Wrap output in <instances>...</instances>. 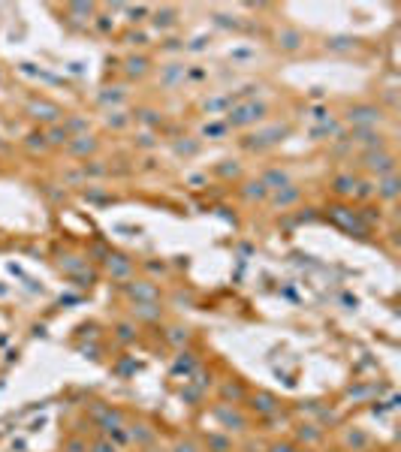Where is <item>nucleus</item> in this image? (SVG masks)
Returning a JSON list of instances; mask_svg holds the SVG:
<instances>
[{
  "label": "nucleus",
  "mask_w": 401,
  "mask_h": 452,
  "mask_svg": "<svg viewBox=\"0 0 401 452\" xmlns=\"http://www.w3.org/2000/svg\"><path fill=\"white\" fill-rule=\"evenodd\" d=\"M96 452H115V449H112V446H106V443H100V446H96Z\"/></svg>",
  "instance_id": "nucleus-29"
},
{
  "label": "nucleus",
  "mask_w": 401,
  "mask_h": 452,
  "mask_svg": "<svg viewBox=\"0 0 401 452\" xmlns=\"http://www.w3.org/2000/svg\"><path fill=\"white\" fill-rule=\"evenodd\" d=\"M266 115V106L262 103H244V106H236L229 112V124L232 127H244V124H254Z\"/></svg>",
  "instance_id": "nucleus-1"
},
{
  "label": "nucleus",
  "mask_w": 401,
  "mask_h": 452,
  "mask_svg": "<svg viewBox=\"0 0 401 452\" xmlns=\"http://www.w3.org/2000/svg\"><path fill=\"white\" fill-rule=\"evenodd\" d=\"M178 76H184V66H178V63H172V66H169V70H166V76H163V81H166V85H172V81H175Z\"/></svg>",
  "instance_id": "nucleus-15"
},
{
  "label": "nucleus",
  "mask_w": 401,
  "mask_h": 452,
  "mask_svg": "<svg viewBox=\"0 0 401 452\" xmlns=\"http://www.w3.org/2000/svg\"><path fill=\"white\" fill-rule=\"evenodd\" d=\"M133 296H142V298H154V290H148V286H133Z\"/></svg>",
  "instance_id": "nucleus-21"
},
{
  "label": "nucleus",
  "mask_w": 401,
  "mask_h": 452,
  "mask_svg": "<svg viewBox=\"0 0 401 452\" xmlns=\"http://www.w3.org/2000/svg\"><path fill=\"white\" fill-rule=\"evenodd\" d=\"M139 118L145 121V124H157V115H154V112H142Z\"/></svg>",
  "instance_id": "nucleus-26"
},
{
  "label": "nucleus",
  "mask_w": 401,
  "mask_h": 452,
  "mask_svg": "<svg viewBox=\"0 0 401 452\" xmlns=\"http://www.w3.org/2000/svg\"><path fill=\"white\" fill-rule=\"evenodd\" d=\"M46 139H48L51 145H64V142H70V130H66V127H54Z\"/></svg>",
  "instance_id": "nucleus-12"
},
{
  "label": "nucleus",
  "mask_w": 401,
  "mask_h": 452,
  "mask_svg": "<svg viewBox=\"0 0 401 452\" xmlns=\"http://www.w3.org/2000/svg\"><path fill=\"white\" fill-rule=\"evenodd\" d=\"M335 190H338V193H350V190H353V178H347V175H341L338 181H335Z\"/></svg>",
  "instance_id": "nucleus-16"
},
{
  "label": "nucleus",
  "mask_w": 401,
  "mask_h": 452,
  "mask_svg": "<svg viewBox=\"0 0 401 452\" xmlns=\"http://www.w3.org/2000/svg\"><path fill=\"white\" fill-rule=\"evenodd\" d=\"M232 100L229 97H220V100H211V103H205V109H209V112H217V109H226Z\"/></svg>",
  "instance_id": "nucleus-18"
},
{
  "label": "nucleus",
  "mask_w": 401,
  "mask_h": 452,
  "mask_svg": "<svg viewBox=\"0 0 401 452\" xmlns=\"http://www.w3.org/2000/svg\"><path fill=\"white\" fill-rule=\"evenodd\" d=\"M296 199H299V190H296V187H289V184L281 187V190H278V196H274V202H278V205H289V202H296Z\"/></svg>",
  "instance_id": "nucleus-8"
},
{
  "label": "nucleus",
  "mask_w": 401,
  "mask_h": 452,
  "mask_svg": "<svg viewBox=\"0 0 401 452\" xmlns=\"http://www.w3.org/2000/svg\"><path fill=\"white\" fill-rule=\"evenodd\" d=\"M109 124H112V127H124V124H127V118H121V112H115V118L109 115Z\"/></svg>",
  "instance_id": "nucleus-24"
},
{
  "label": "nucleus",
  "mask_w": 401,
  "mask_h": 452,
  "mask_svg": "<svg viewBox=\"0 0 401 452\" xmlns=\"http://www.w3.org/2000/svg\"><path fill=\"white\" fill-rule=\"evenodd\" d=\"M94 148H96V139H94V136H79V142L70 145L73 154H91Z\"/></svg>",
  "instance_id": "nucleus-7"
},
{
  "label": "nucleus",
  "mask_w": 401,
  "mask_h": 452,
  "mask_svg": "<svg viewBox=\"0 0 401 452\" xmlns=\"http://www.w3.org/2000/svg\"><path fill=\"white\" fill-rule=\"evenodd\" d=\"M70 130H85V121H81V118H73V121H70Z\"/></svg>",
  "instance_id": "nucleus-27"
},
{
  "label": "nucleus",
  "mask_w": 401,
  "mask_h": 452,
  "mask_svg": "<svg viewBox=\"0 0 401 452\" xmlns=\"http://www.w3.org/2000/svg\"><path fill=\"white\" fill-rule=\"evenodd\" d=\"M350 139L359 145H368V148H383V136H374L368 130H356V136H350Z\"/></svg>",
  "instance_id": "nucleus-6"
},
{
  "label": "nucleus",
  "mask_w": 401,
  "mask_h": 452,
  "mask_svg": "<svg viewBox=\"0 0 401 452\" xmlns=\"http://www.w3.org/2000/svg\"><path fill=\"white\" fill-rule=\"evenodd\" d=\"M326 46L335 48V51H344V48H353V39H350V36H335V39H329Z\"/></svg>",
  "instance_id": "nucleus-14"
},
{
  "label": "nucleus",
  "mask_w": 401,
  "mask_h": 452,
  "mask_svg": "<svg viewBox=\"0 0 401 452\" xmlns=\"http://www.w3.org/2000/svg\"><path fill=\"white\" fill-rule=\"evenodd\" d=\"M27 112H31V118H36V121H51V124L61 118V109L51 106V103H31V106H27Z\"/></svg>",
  "instance_id": "nucleus-4"
},
{
  "label": "nucleus",
  "mask_w": 401,
  "mask_h": 452,
  "mask_svg": "<svg viewBox=\"0 0 401 452\" xmlns=\"http://www.w3.org/2000/svg\"><path fill=\"white\" fill-rule=\"evenodd\" d=\"M73 12H79V16H91V6H85V3H76V6H70Z\"/></svg>",
  "instance_id": "nucleus-25"
},
{
  "label": "nucleus",
  "mask_w": 401,
  "mask_h": 452,
  "mask_svg": "<svg viewBox=\"0 0 401 452\" xmlns=\"http://www.w3.org/2000/svg\"><path fill=\"white\" fill-rule=\"evenodd\" d=\"M121 97H124V94H121V91H118V88H115V91H112V94H100V100H103V103H109V100H112V103H118V100H121Z\"/></svg>",
  "instance_id": "nucleus-22"
},
{
  "label": "nucleus",
  "mask_w": 401,
  "mask_h": 452,
  "mask_svg": "<svg viewBox=\"0 0 401 452\" xmlns=\"http://www.w3.org/2000/svg\"><path fill=\"white\" fill-rule=\"evenodd\" d=\"M178 452H193V449H190V446H184V449H178Z\"/></svg>",
  "instance_id": "nucleus-30"
},
{
  "label": "nucleus",
  "mask_w": 401,
  "mask_h": 452,
  "mask_svg": "<svg viewBox=\"0 0 401 452\" xmlns=\"http://www.w3.org/2000/svg\"><path fill=\"white\" fill-rule=\"evenodd\" d=\"M145 70H148V61H145V58H130V61H127V73H130V76H142Z\"/></svg>",
  "instance_id": "nucleus-13"
},
{
  "label": "nucleus",
  "mask_w": 401,
  "mask_h": 452,
  "mask_svg": "<svg viewBox=\"0 0 401 452\" xmlns=\"http://www.w3.org/2000/svg\"><path fill=\"white\" fill-rule=\"evenodd\" d=\"M247 196H257V199H262L266 196V187H262V181H254V184H247Z\"/></svg>",
  "instance_id": "nucleus-17"
},
{
  "label": "nucleus",
  "mask_w": 401,
  "mask_h": 452,
  "mask_svg": "<svg viewBox=\"0 0 401 452\" xmlns=\"http://www.w3.org/2000/svg\"><path fill=\"white\" fill-rule=\"evenodd\" d=\"M109 271H115V275H127L130 271V263L124 256H109Z\"/></svg>",
  "instance_id": "nucleus-10"
},
{
  "label": "nucleus",
  "mask_w": 401,
  "mask_h": 452,
  "mask_svg": "<svg viewBox=\"0 0 401 452\" xmlns=\"http://www.w3.org/2000/svg\"><path fill=\"white\" fill-rule=\"evenodd\" d=\"M154 24H157V27H166V24H172V12H169V9H163V12H157V18H154Z\"/></svg>",
  "instance_id": "nucleus-19"
},
{
  "label": "nucleus",
  "mask_w": 401,
  "mask_h": 452,
  "mask_svg": "<svg viewBox=\"0 0 401 452\" xmlns=\"http://www.w3.org/2000/svg\"><path fill=\"white\" fill-rule=\"evenodd\" d=\"M278 39H281V46H284V48H289V51H293V48H299V43H302V36H299L296 31H284Z\"/></svg>",
  "instance_id": "nucleus-11"
},
{
  "label": "nucleus",
  "mask_w": 401,
  "mask_h": 452,
  "mask_svg": "<svg viewBox=\"0 0 401 452\" xmlns=\"http://www.w3.org/2000/svg\"><path fill=\"white\" fill-rule=\"evenodd\" d=\"M262 187L266 190H281V187H287V175L281 169H269L262 175Z\"/></svg>",
  "instance_id": "nucleus-5"
},
{
  "label": "nucleus",
  "mask_w": 401,
  "mask_h": 452,
  "mask_svg": "<svg viewBox=\"0 0 401 452\" xmlns=\"http://www.w3.org/2000/svg\"><path fill=\"white\" fill-rule=\"evenodd\" d=\"M380 196H386V199H395L398 196V181L389 175V178H383V184H380Z\"/></svg>",
  "instance_id": "nucleus-9"
},
{
  "label": "nucleus",
  "mask_w": 401,
  "mask_h": 452,
  "mask_svg": "<svg viewBox=\"0 0 401 452\" xmlns=\"http://www.w3.org/2000/svg\"><path fill=\"white\" fill-rule=\"evenodd\" d=\"M81 449H85V446H81L79 440H73V443H70V452H81Z\"/></svg>",
  "instance_id": "nucleus-28"
},
{
  "label": "nucleus",
  "mask_w": 401,
  "mask_h": 452,
  "mask_svg": "<svg viewBox=\"0 0 401 452\" xmlns=\"http://www.w3.org/2000/svg\"><path fill=\"white\" fill-rule=\"evenodd\" d=\"M350 124H356V127H368V124H377L380 121V109H374V106H356V109H350Z\"/></svg>",
  "instance_id": "nucleus-3"
},
{
  "label": "nucleus",
  "mask_w": 401,
  "mask_h": 452,
  "mask_svg": "<svg viewBox=\"0 0 401 452\" xmlns=\"http://www.w3.org/2000/svg\"><path fill=\"white\" fill-rule=\"evenodd\" d=\"M254 407H259L262 413H269V410H274V404H272V398H259V404H254Z\"/></svg>",
  "instance_id": "nucleus-23"
},
{
  "label": "nucleus",
  "mask_w": 401,
  "mask_h": 452,
  "mask_svg": "<svg viewBox=\"0 0 401 452\" xmlns=\"http://www.w3.org/2000/svg\"><path fill=\"white\" fill-rule=\"evenodd\" d=\"M202 133L205 136H220V133H226V124H211V127H205Z\"/></svg>",
  "instance_id": "nucleus-20"
},
{
  "label": "nucleus",
  "mask_w": 401,
  "mask_h": 452,
  "mask_svg": "<svg viewBox=\"0 0 401 452\" xmlns=\"http://www.w3.org/2000/svg\"><path fill=\"white\" fill-rule=\"evenodd\" d=\"M365 166L371 172H380V175H389L395 169V157L386 154V151H368L365 154Z\"/></svg>",
  "instance_id": "nucleus-2"
}]
</instances>
